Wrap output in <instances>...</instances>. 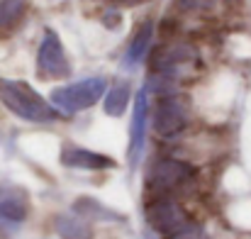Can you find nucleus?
I'll return each instance as SVG.
<instances>
[{
	"label": "nucleus",
	"mask_w": 251,
	"mask_h": 239,
	"mask_svg": "<svg viewBox=\"0 0 251 239\" xmlns=\"http://www.w3.org/2000/svg\"><path fill=\"white\" fill-rule=\"evenodd\" d=\"M27 12V0H0V34L12 32Z\"/></svg>",
	"instance_id": "9d476101"
},
{
	"label": "nucleus",
	"mask_w": 251,
	"mask_h": 239,
	"mask_svg": "<svg viewBox=\"0 0 251 239\" xmlns=\"http://www.w3.org/2000/svg\"><path fill=\"white\" fill-rule=\"evenodd\" d=\"M151 34H154V25L151 22H144L139 29H137V34H134V39H132V44H129V52H127V64L129 66H134V64H139L147 54H149V42H151Z\"/></svg>",
	"instance_id": "f8f14e48"
},
{
	"label": "nucleus",
	"mask_w": 251,
	"mask_h": 239,
	"mask_svg": "<svg viewBox=\"0 0 251 239\" xmlns=\"http://www.w3.org/2000/svg\"><path fill=\"white\" fill-rule=\"evenodd\" d=\"M147 90H139L134 98V112H132V127H129V163L134 166L139 161L144 147V132H147Z\"/></svg>",
	"instance_id": "6e6552de"
},
{
	"label": "nucleus",
	"mask_w": 251,
	"mask_h": 239,
	"mask_svg": "<svg viewBox=\"0 0 251 239\" xmlns=\"http://www.w3.org/2000/svg\"><path fill=\"white\" fill-rule=\"evenodd\" d=\"M188 125V105L183 98L168 95L161 98L154 112V130L161 137H173Z\"/></svg>",
	"instance_id": "423d86ee"
},
{
	"label": "nucleus",
	"mask_w": 251,
	"mask_h": 239,
	"mask_svg": "<svg viewBox=\"0 0 251 239\" xmlns=\"http://www.w3.org/2000/svg\"><path fill=\"white\" fill-rule=\"evenodd\" d=\"M129 105V83L125 80H115L105 95V112L112 117H120Z\"/></svg>",
	"instance_id": "9b49d317"
},
{
	"label": "nucleus",
	"mask_w": 251,
	"mask_h": 239,
	"mask_svg": "<svg viewBox=\"0 0 251 239\" xmlns=\"http://www.w3.org/2000/svg\"><path fill=\"white\" fill-rule=\"evenodd\" d=\"M168 239H207V235L200 230V227H183V230H178V232H173Z\"/></svg>",
	"instance_id": "4468645a"
},
{
	"label": "nucleus",
	"mask_w": 251,
	"mask_h": 239,
	"mask_svg": "<svg viewBox=\"0 0 251 239\" xmlns=\"http://www.w3.org/2000/svg\"><path fill=\"white\" fill-rule=\"evenodd\" d=\"M61 163L71 168H88V171H100V168H112L115 161L110 157H102L98 152H88L81 147H64L61 152Z\"/></svg>",
	"instance_id": "1a4fd4ad"
},
{
	"label": "nucleus",
	"mask_w": 251,
	"mask_h": 239,
	"mask_svg": "<svg viewBox=\"0 0 251 239\" xmlns=\"http://www.w3.org/2000/svg\"><path fill=\"white\" fill-rule=\"evenodd\" d=\"M105 88H107V83L100 76L78 80V83H71V85H64V88H56L51 93V107H56V110H61L66 115L81 112V110L95 105L102 98Z\"/></svg>",
	"instance_id": "f03ea898"
},
{
	"label": "nucleus",
	"mask_w": 251,
	"mask_h": 239,
	"mask_svg": "<svg viewBox=\"0 0 251 239\" xmlns=\"http://www.w3.org/2000/svg\"><path fill=\"white\" fill-rule=\"evenodd\" d=\"M29 212V198L17 186H0V220L22 222Z\"/></svg>",
	"instance_id": "0eeeda50"
},
{
	"label": "nucleus",
	"mask_w": 251,
	"mask_h": 239,
	"mask_svg": "<svg viewBox=\"0 0 251 239\" xmlns=\"http://www.w3.org/2000/svg\"><path fill=\"white\" fill-rule=\"evenodd\" d=\"M147 222L164 235H173L188 225L183 208L171 195H156L147 203Z\"/></svg>",
	"instance_id": "7ed1b4c3"
},
{
	"label": "nucleus",
	"mask_w": 251,
	"mask_h": 239,
	"mask_svg": "<svg viewBox=\"0 0 251 239\" xmlns=\"http://www.w3.org/2000/svg\"><path fill=\"white\" fill-rule=\"evenodd\" d=\"M56 232L61 239H93L90 227L85 225V220L74 217V215H61L56 220Z\"/></svg>",
	"instance_id": "ddd939ff"
},
{
	"label": "nucleus",
	"mask_w": 251,
	"mask_h": 239,
	"mask_svg": "<svg viewBox=\"0 0 251 239\" xmlns=\"http://www.w3.org/2000/svg\"><path fill=\"white\" fill-rule=\"evenodd\" d=\"M0 100L10 112L29 122H51L59 117L56 107H51L34 88H29L22 80L0 79Z\"/></svg>",
	"instance_id": "f257e3e1"
},
{
	"label": "nucleus",
	"mask_w": 251,
	"mask_h": 239,
	"mask_svg": "<svg viewBox=\"0 0 251 239\" xmlns=\"http://www.w3.org/2000/svg\"><path fill=\"white\" fill-rule=\"evenodd\" d=\"M37 71H39V76H44V79H66L69 71H71L69 59H66L64 47H61V39H59L56 32H51V29L44 32V39H42V44H39Z\"/></svg>",
	"instance_id": "39448f33"
},
{
	"label": "nucleus",
	"mask_w": 251,
	"mask_h": 239,
	"mask_svg": "<svg viewBox=\"0 0 251 239\" xmlns=\"http://www.w3.org/2000/svg\"><path fill=\"white\" fill-rule=\"evenodd\" d=\"M180 2V7H188V10H202V7H207L212 0H178Z\"/></svg>",
	"instance_id": "2eb2a0df"
},
{
	"label": "nucleus",
	"mask_w": 251,
	"mask_h": 239,
	"mask_svg": "<svg viewBox=\"0 0 251 239\" xmlns=\"http://www.w3.org/2000/svg\"><path fill=\"white\" fill-rule=\"evenodd\" d=\"M193 176V168L188 163H180L176 159L156 161L149 178H147V190L151 193V198L156 195H168L171 190H176L178 186H183L188 178Z\"/></svg>",
	"instance_id": "20e7f679"
}]
</instances>
